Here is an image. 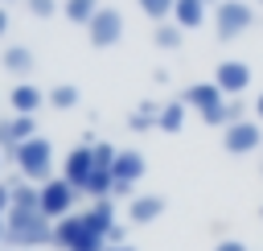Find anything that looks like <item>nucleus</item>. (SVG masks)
I'll list each match as a JSON object with an SVG mask.
<instances>
[{"instance_id": "obj_1", "label": "nucleus", "mask_w": 263, "mask_h": 251, "mask_svg": "<svg viewBox=\"0 0 263 251\" xmlns=\"http://www.w3.org/2000/svg\"><path fill=\"white\" fill-rule=\"evenodd\" d=\"M4 247L8 251H45V247H53V222L41 210H8Z\"/></svg>"}, {"instance_id": "obj_2", "label": "nucleus", "mask_w": 263, "mask_h": 251, "mask_svg": "<svg viewBox=\"0 0 263 251\" xmlns=\"http://www.w3.org/2000/svg\"><path fill=\"white\" fill-rule=\"evenodd\" d=\"M8 160H12L16 173H21L25 181H33V185H45V181L53 177V144H49L45 136H33V140L16 144V148L8 152Z\"/></svg>"}, {"instance_id": "obj_3", "label": "nucleus", "mask_w": 263, "mask_h": 251, "mask_svg": "<svg viewBox=\"0 0 263 251\" xmlns=\"http://www.w3.org/2000/svg\"><path fill=\"white\" fill-rule=\"evenodd\" d=\"M259 25V12L251 0H218L214 4V37L218 41H238Z\"/></svg>"}, {"instance_id": "obj_4", "label": "nucleus", "mask_w": 263, "mask_h": 251, "mask_svg": "<svg viewBox=\"0 0 263 251\" xmlns=\"http://www.w3.org/2000/svg\"><path fill=\"white\" fill-rule=\"evenodd\" d=\"M177 99H181L189 111H197L205 128H218V132H222V107H226V95L218 91L214 78H205V82H189Z\"/></svg>"}, {"instance_id": "obj_5", "label": "nucleus", "mask_w": 263, "mask_h": 251, "mask_svg": "<svg viewBox=\"0 0 263 251\" xmlns=\"http://www.w3.org/2000/svg\"><path fill=\"white\" fill-rule=\"evenodd\" d=\"M123 12L119 8H111V4H103L99 12H95V21L86 25V41L95 45V49H111V45H119L123 41Z\"/></svg>"}, {"instance_id": "obj_6", "label": "nucleus", "mask_w": 263, "mask_h": 251, "mask_svg": "<svg viewBox=\"0 0 263 251\" xmlns=\"http://www.w3.org/2000/svg\"><path fill=\"white\" fill-rule=\"evenodd\" d=\"M82 193L66 181V177H49L45 185H41V214L49 218V222H58V218H66V214H74V202H78Z\"/></svg>"}, {"instance_id": "obj_7", "label": "nucleus", "mask_w": 263, "mask_h": 251, "mask_svg": "<svg viewBox=\"0 0 263 251\" xmlns=\"http://www.w3.org/2000/svg\"><path fill=\"white\" fill-rule=\"evenodd\" d=\"M222 148H226L230 156L263 152V123H259V119H238V123L222 128Z\"/></svg>"}, {"instance_id": "obj_8", "label": "nucleus", "mask_w": 263, "mask_h": 251, "mask_svg": "<svg viewBox=\"0 0 263 251\" xmlns=\"http://www.w3.org/2000/svg\"><path fill=\"white\" fill-rule=\"evenodd\" d=\"M214 82H218V91L226 99H238V95H247V86L255 82V74H251V66L242 58H222L214 66Z\"/></svg>"}, {"instance_id": "obj_9", "label": "nucleus", "mask_w": 263, "mask_h": 251, "mask_svg": "<svg viewBox=\"0 0 263 251\" xmlns=\"http://www.w3.org/2000/svg\"><path fill=\"white\" fill-rule=\"evenodd\" d=\"M90 173H95V148L90 144H74L70 152H66V160H62V173L58 177H66L78 193L86 189V181H90Z\"/></svg>"}, {"instance_id": "obj_10", "label": "nucleus", "mask_w": 263, "mask_h": 251, "mask_svg": "<svg viewBox=\"0 0 263 251\" xmlns=\"http://www.w3.org/2000/svg\"><path fill=\"white\" fill-rule=\"evenodd\" d=\"M164 210H168V198L148 189V193H136V198L127 202V222H132V226H152Z\"/></svg>"}, {"instance_id": "obj_11", "label": "nucleus", "mask_w": 263, "mask_h": 251, "mask_svg": "<svg viewBox=\"0 0 263 251\" xmlns=\"http://www.w3.org/2000/svg\"><path fill=\"white\" fill-rule=\"evenodd\" d=\"M33 132H37V115H8V119H0V152L8 156L16 144L33 140Z\"/></svg>"}, {"instance_id": "obj_12", "label": "nucleus", "mask_w": 263, "mask_h": 251, "mask_svg": "<svg viewBox=\"0 0 263 251\" xmlns=\"http://www.w3.org/2000/svg\"><path fill=\"white\" fill-rule=\"evenodd\" d=\"M111 173H115V181H123V185H140L144 173H148V156H144L140 148H119Z\"/></svg>"}, {"instance_id": "obj_13", "label": "nucleus", "mask_w": 263, "mask_h": 251, "mask_svg": "<svg viewBox=\"0 0 263 251\" xmlns=\"http://www.w3.org/2000/svg\"><path fill=\"white\" fill-rule=\"evenodd\" d=\"M82 218H86V230L90 235H111L115 226H119V218H115V198H99V202H90L86 210H82Z\"/></svg>"}, {"instance_id": "obj_14", "label": "nucleus", "mask_w": 263, "mask_h": 251, "mask_svg": "<svg viewBox=\"0 0 263 251\" xmlns=\"http://www.w3.org/2000/svg\"><path fill=\"white\" fill-rule=\"evenodd\" d=\"M86 235H90V230H86V218H82L78 210L53 222V247H58V251H74V247H78Z\"/></svg>"}, {"instance_id": "obj_15", "label": "nucleus", "mask_w": 263, "mask_h": 251, "mask_svg": "<svg viewBox=\"0 0 263 251\" xmlns=\"http://www.w3.org/2000/svg\"><path fill=\"white\" fill-rule=\"evenodd\" d=\"M8 103H12V115H37L45 107V91L37 82H16L12 95H8Z\"/></svg>"}, {"instance_id": "obj_16", "label": "nucleus", "mask_w": 263, "mask_h": 251, "mask_svg": "<svg viewBox=\"0 0 263 251\" xmlns=\"http://www.w3.org/2000/svg\"><path fill=\"white\" fill-rule=\"evenodd\" d=\"M0 66H4L8 74H16V78H29V74L37 70V53H33L29 45H4Z\"/></svg>"}, {"instance_id": "obj_17", "label": "nucleus", "mask_w": 263, "mask_h": 251, "mask_svg": "<svg viewBox=\"0 0 263 251\" xmlns=\"http://www.w3.org/2000/svg\"><path fill=\"white\" fill-rule=\"evenodd\" d=\"M185 119H189V107H185L181 99H164V103H160L156 132H164V136H181V132H185Z\"/></svg>"}, {"instance_id": "obj_18", "label": "nucleus", "mask_w": 263, "mask_h": 251, "mask_svg": "<svg viewBox=\"0 0 263 251\" xmlns=\"http://www.w3.org/2000/svg\"><path fill=\"white\" fill-rule=\"evenodd\" d=\"M205 16H210L205 0H177L173 4V25H181V29H201Z\"/></svg>"}, {"instance_id": "obj_19", "label": "nucleus", "mask_w": 263, "mask_h": 251, "mask_svg": "<svg viewBox=\"0 0 263 251\" xmlns=\"http://www.w3.org/2000/svg\"><path fill=\"white\" fill-rule=\"evenodd\" d=\"M156 119H160V103L156 99H140L127 115V132H156Z\"/></svg>"}, {"instance_id": "obj_20", "label": "nucleus", "mask_w": 263, "mask_h": 251, "mask_svg": "<svg viewBox=\"0 0 263 251\" xmlns=\"http://www.w3.org/2000/svg\"><path fill=\"white\" fill-rule=\"evenodd\" d=\"M78 103H82V91L74 82H58L45 91V107H53V111H74Z\"/></svg>"}, {"instance_id": "obj_21", "label": "nucleus", "mask_w": 263, "mask_h": 251, "mask_svg": "<svg viewBox=\"0 0 263 251\" xmlns=\"http://www.w3.org/2000/svg\"><path fill=\"white\" fill-rule=\"evenodd\" d=\"M8 185H12V210H41V185H33L25 177H16Z\"/></svg>"}, {"instance_id": "obj_22", "label": "nucleus", "mask_w": 263, "mask_h": 251, "mask_svg": "<svg viewBox=\"0 0 263 251\" xmlns=\"http://www.w3.org/2000/svg\"><path fill=\"white\" fill-rule=\"evenodd\" d=\"M152 45H156V49H164V53H173V49H181V45H185V29H181V25H173V21H164V25H156V29H152Z\"/></svg>"}, {"instance_id": "obj_23", "label": "nucleus", "mask_w": 263, "mask_h": 251, "mask_svg": "<svg viewBox=\"0 0 263 251\" xmlns=\"http://www.w3.org/2000/svg\"><path fill=\"white\" fill-rule=\"evenodd\" d=\"M99 8H103L99 0H62V12H66V21H70V25H82V29L95 21V12H99Z\"/></svg>"}, {"instance_id": "obj_24", "label": "nucleus", "mask_w": 263, "mask_h": 251, "mask_svg": "<svg viewBox=\"0 0 263 251\" xmlns=\"http://www.w3.org/2000/svg\"><path fill=\"white\" fill-rule=\"evenodd\" d=\"M173 4L177 0H136V8L152 21V25H164V21H173Z\"/></svg>"}, {"instance_id": "obj_25", "label": "nucleus", "mask_w": 263, "mask_h": 251, "mask_svg": "<svg viewBox=\"0 0 263 251\" xmlns=\"http://www.w3.org/2000/svg\"><path fill=\"white\" fill-rule=\"evenodd\" d=\"M90 148H95V169H115V152H119L115 144H107V140H95Z\"/></svg>"}, {"instance_id": "obj_26", "label": "nucleus", "mask_w": 263, "mask_h": 251, "mask_svg": "<svg viewBox=\"0 0 263 251\" xmlns=\"http://www.w3.org/2000/svg\"><path fill=\"white\" fill-rule=\"evenodd\" d=\"M238 119H247V103H242V99H226V107H222V128H230V123H238Z\"/></svg>"}, {"instance_id": "obj_27", "label": "nucleus", "mask_w": 263, "mask_h": 251, "mask_svg": "<svg viewBox=\"0 0 263 251\" xmlns=\"http://www.w3.org/2000/svg\"><path fill=\"white\" fill-rule=\"evenodd\" d=\"M25 8H29L37 21H49V16H53L62 4H58V0H25Z\"/></svg>"}, {"instance_id": "obj_28", "label": "nucleus", "mask_w": 263, "mask_h": 251, "mask_svg": "<svg viewBox=\"0 0 263 251\" xmlns=\"http://www.w3.org/2000/svg\"><path fill=\"white\" fill-rule=\"evenodd\" d=\"M8 210H12V185H8V181H0V222L8 218Z\"/></svg>"}, {"instance_id": "obj_29", "label": "nucleus", "mask_w": 263, "mask_h": 251, "mask_svg": "<svg viewBox=\"0 0 263 251\" xmlns=\"http://www.w3.org/2000/svg\"><path fill=\"white\" fill-rule=\"evenodd\" d=\"M210 251H251V247H247L242 239H218V243H214Z\"/></svg>"}, {"instance_id": "obj_30", "label": "nucleus", "mask_w": 263, "mask_h": 251, "mask_svg": "<svg viewBox=\"0 0 263 251\" xmlns=\"http://www.w3.org/2000/svg\"><path fill=\"white\" fill-rule=\"evenodd\" d=\"M8 25H12V21H8V8H4V4H0V37H4V33H8Z\"/></svg>"}, {"instance_id": "obj_31", "label": "nucleus", "mask_w": 263, "mask_h": 251, "mask_svg": "<svg viewBox=\"0 0 263 251\" xmlns=\"http://www.w3.org/2000/svg\"><path fill=\"white\" fill-rule=\"evenodd\" d=\"M255 119L263 123V91H259V99H255Z\"/></svg>"}, {"instance_id": "obj_32", "label": "nucleus", "mask_w": 263, "mask_h": 251, "mask_svg": "<svg viewBox=\"0 0 263 251\" xmlns=\"http://www.w3.org/2000/svg\"><path fill=\"white\" fill-rule=\"evenodd\" d=\"M107 251H136L132 243H119V247H107Z\"/></svg>"}, {"instance_id": "obj_33", "label": "nucleus", "mask_w": 263, "mask_h": 251, "mask_svg": "<svg viewBox=\"0 0 263 251\" xmlns=\"http://www.w3.org/2000/svg\"><path fill=\"white\" fill-rule=\"evenodd\" d=\"M0 247H4V222H0Z\"/></svg>"}, {"instance_id": "obj_34", "label": "nucleus", "mask_w": 263, "mask_h": 251, "mask_svg": "<svg viewBox=\"0 0 263 251\" xmlns=\"http://www.w3.org/2000/svg\"><path fill=\"white\" fill-rule=\"evenodd\" d=\"M0 169H4V152H0Z\"/></svg>"}, {"instance_id": "obj_35", "label": "nucleus", "mask_w": 263, "mask_h": 251, "mask_svg": "<svg viewBox=\"0 0 263 251\" xmlns=\"http://www.w3.org/2000/svg\"><path fill=\"white\" fill-rule=\"evenodd\" d=\"M251 4H259V8H263V0H251Z\"/></svg>"}, {"instance_id": "obj_36", "label": "nucleus", "mask_w": 263, "mask_h": 251, "mask_svg": "<svg viewBox=\"0 0 263 251\" xmlns=\"http://www.w3.org/2000/svg\"><path fill=\"white\" fill-rule=\"evenodd\" d=\"M205 4H218V0H205Z\"/></svg>"}, {"instance_id": "obj_37", "label": "nucleus", "mask_w": 263, "mask_h": 251, "mask_svg": "<svg viewBox=\"0 0 263 251\" xmlns=\"http://www.w3.org/2000/svg\"><path fill=\"white\" fill-rule=\"evenodd\" d=\"M259 218H263V206H259Z\"/></svg>"}, {"instance_id": "obj_38", "label": "nucleus", "mask_w": 263, "mask_h": 251, "mask_svg": "<svg viewBox=\"0 0 263 251\" xmlns=\"http://www.w3.org/2000/svg\"><path fill=\"white\" fill-rule=\"evenodd\" d=\"M0 4H8V0H0Z\"/></svg>"}, {"instance_id": "obj_39", "label": "nucleus", "mask_w": 263, "mask_h": 251, "mask_svg": "<svg viewBox=\"0 0 263 251\" xmlns=\"http://www.w3.org/2000/svg\"><path fill=\"white\" fill-rule=\"evenodd\" d=\"M0 251H8V247H0Z\"/></svg>"}]
</instances>
